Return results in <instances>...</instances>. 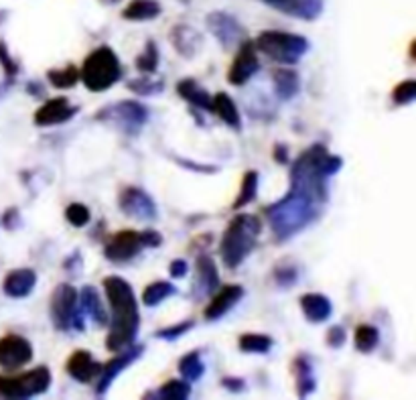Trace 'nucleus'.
<instances>
[{
    "instance_id": "1",
    "label": "nucleus",
    "mask_w": 416,
    "mask_h": 400,
    "mask_svg": "<svg viewBox=\"0 0 416 400\" xmlns=\"http://www.w3.org/2000/svg\"><path fill=\"white\" fill-rule=\"evenodd\" d=\"M102 285L110 305V331L106 337V348L116 354L137 341L140 328L139 301L132 285L118 274L106 277Z\"/></svg>"
},
{
    "instance_id": "2",
    "label": "nucleus",
    "mask_w": 416,
    "mask_h": 400,
    "mask_svg": "<svg viewBox=\"0 0 416 400\" xmlns=\"http://www.w3.org/2000/svg\"><path fill=\"white\" fill-rule=\"evenodd\" d=\"M341 167V157L329 154L323 145L309 146L290 165V189L323 206L329 199V179L339 173Z\"/></svg>"
},
{
    "instance_id": "3",
    "label": "nucleus",
    "mask_w": 416,
    "mask_h": 400,
    "mask_svg": "<svg viewBox=\"0 0 416 400\" xmlns=\"http://www.w3.org/2000/svg\"><path fill=\"white\" fill-rule=\"evenodd\" d=\"M270 230L278 242L290 240L305 228H309L321 214V203L313 201L311 197L288 189V193L278 199L277 203L268 206L264 210Z\"/></svg>"
},
{
    "instance_id": "4",
    "label": "nucleus",
    "mask_w": 416,
    "mask_h": 400,
    "mask_svg": "<svg viewBox=\"0 0 416 400\" xmlns=\"http://www.w3.org/2000/svg\"><path fill=\"white\" fill-rule=\"evenodd\" d=\"M262 232V223L256 216L250 214H238L232 219L221 236L219 254L226 268L236 270L248 256L254 252L258 238Z\"/></svg>"
},
{
    "instance_id": "5",
    "label": "nucleus",
    "mask_w": 416,
    "mask_h": 400,
    "mask_svg": "<svg viewBox=\"0 0 416 400\" xmlns=\"http://www.w3.org/2000/svg\"><path fill=\"white\" fill-rule=\"evenodd\" d=\"M120 77H122L120 59L108 45L94 49L83 59V66L79 70V79L83 81V86L96 94L110 90L114 83L120 81Z\"/></svg>"
},
{
    "instance_id": "6",
    "label": "nucleus",
    "mask_w": 416,
    "mask_h": 400,
    "mask_svg": "<svg viewBox=\"0 0 416 400\" xmlns=\"http://www.w3.org/2000/svg\"><path fill=\"white\" fill-rule=\"evenodd\" d=\"M254 43L258 51H262L280 66L299 63L301 57L307 55V51L311 49V43L307 37L284 33V31H262Z\"/></svg>"
},
{
    "instance_id": "7",
    "label": "nucleus",
    "mask_w": 416,
    "mask_h": 400,
    "mask_svg": "<svg viewBox=\"0 0 416 400\" xmlns=\"http://www.w3.org/2000/svg\"><path fill=\"white\" fill-rule=\"evenodd\" d=\"M49 386H51V370L47 366H37L33 370L17 376L0 374V399H33L47 392Z\"/></svg>"
},
{
    "instance_id": "8",
    "label": "nucleus",
    "mask_w": 416,
    "mask_h": 400,
    "mask_svg": "<svg viewBox=\"0 0 416 400\" xmlns=\"http://www.w3.org/2000/svg\"><path fill=\"white\" fill-rule=\"evenodd\" d=\"M96 120H104L126 134H139V130L148 120V108L137 100H126L100 110L96 114Z\"/></svg>"
},
{
    "instance_id": "9",
    "label": "nucleus",
    "mask_w": 416,
    "mask_h": 400,
    "mask_svg": "<svg viewBox=\"0 0 416 400\" xmlns=\"http://www.w3.org/2000/svg\"><path fill=\"white\" fill-rule=\"evenodd\" d=\"M77 309V291L70 283H61L53 289L49 301V317L57 331H70L73 313Z\"/></svg>"
},
{
    "instance_id": "10",
    "label": "nucleus",
    "mask_w": 416,
    "mask_h": 400,
    "mask_svg": "<svg viewBox=\"0 0 416 400\" xmlns=\"http://www.w3.org/2000/svg\"><path fill=\"white\" fill-rule=\"evenodd\" d=\"M118 208L124 216L132 219H140V221H152L159 216L157 203L152 201V197L140 189V187H124L118 195Z\"/></svg>"
},
{
    "instance_id": "11",
    "label": "nucleus",
    "mask_w": 416,
    "mask_h": 400,
    "mask_svg": "<svg viewBox=\"0 0 416 400\" xmlns=\"http://www.w3.org/2000/svg\"><path fill=\"white\" fill-rule=\"evenodd\" d=\"M142 354H144V346L132 343V346L120 350V354L116 358L108 360V364H102V372H100V376L96 380V394L104 397L106 392L110 390V386L114 384V380L120 376V372H124L128 366H132L137 360H140Z\"/></svg>"
},
{
    "instance_id": "12",
    "label": "nucleus",
    "mask_w": 416,
    "mask_h": 400,
    "mask_svg": "<svg viewBox=\"0 0 416 400\" xmlns=\"http://www.w3.org/2000/svg\"><path fill=\"white\" fill-rule=\"evenodd\" d=\"M33 360V346L27 337L8 333L0 337V368L2 370H19Z\"/></svg>"
},
{
    "instance_id": "13",
    "label": "nucleus",
    "mask_w": 416,
    "mask_h": 400,
    "mask_svg": "<svg viewBox=\"0 0 416 400\" xmlns=\"http://www.w3.org/2000/svg\"><path fill=\"white\" fill-rule=\"evenodd\" d=\"M142 248H144V244H142L140 232L122 230V232L114 234L106 242L104 256L110 262H114V264H122V262H128V260L137 258Z\"/></svg>"
},
{
    "instance_id": "14",
    "label": "nucleus",
    "mask_w": 416,
    "mask_h": 400,
    "mask_svg": "<svg viewBox=\"0 0 416 400\" xmlns=\"http://www.w3.org/2000/svg\"><path fill=\"white\" fill-rule=\"evenodd\" d=\"M260 70V61L256 55V43L252 39H244L238 47V55L232 61V68L228 72V81L232 86H244L248 83Z\"/></svg>"
},
{
    "instance_id": "15",
    "label": "nucleus",
    "mask_w": 416,
    "mask_h": 400,
    "mask_svg": "<svg viewBox=\"0 0 416 400\" xmlns=\"http://www.w3.org/2000/svg\"><path fill=\"white\" fill-rule=\"evenodd\" d=\"M208 29L211 35L217 39V43L232 51L244 35V29L240 27V23L228 14V12H221V10H213L208 14Z\"/></svg>"
},
{
    "instance_id": "16",
    "label": "nucleus",
    "mask_w": 416,
    "mask_h": 400,
    "mask_svg": "<svg viewBox=\"0 0 416 400\" xmlns=\"http://www.w3.org/2000/svg\"><path fill=\"white\" fill-rule=\"evenodd\" d=\"M242 285H219V289L213 292V299L209 301V305L204 311L206 321H217L224 315H228L240 301L244 299Z\"/></svg>"
},
{
    "instance_id": "17",
    "label": "nucleus",
    "mask_w": 416,
    "mask_h": 400,
    "mask_svg": "<svg viewBox=\"0 0 416 400\" xmlns=\"http://www.w3.org/2000/svg\"><path fill=\"white\" fill-rule=\"evenodd\" d=\"M77 114V106H71L68 98H51L47 100L41 108L35 112V126L39 128H49V126H57L71 120Z\"/></svg>"
},
{
    "instance_id": "18",
    "label": "nucleus",
    "mask_w": 416,
    "mask_h": 400,
    "mask_svg": "<svg viewBox=\"0 0 416 400\" xmlns=\"http://www.w3.org/2000/svg\"><path fill=\"white\" fill-rule=\"evenodd\" d=\"M66 370L71 378L79 384H92L98 380L100 372H102V364L94 360V356L88 350H75L70 356Z\"/></svg>"
},
{
    "instance_id": "19",
    "label": "nucleus",
    "mask_w": 416,
    "mask_h": 400,
    "mask_svg": "<svg viewBox=\"0 0 416 400\" xmlns=\"http://www.w3.org/2000/svg\"><path fill=\"white\" fill-rule=\"evenodd\" d=\"M37 285V272L33 268H14L4 274L2 291L10 299H25L29 297Z\"/></svg>"
},
{
    "instance_id": "20",
    "label": "nucleus",
    "mask_w": 416,
    "mask_h": 400,
    "mask_svg": "<svg viewBox=\"0 0 416 400\" xmlns=\"http://www.w3.org/2000/svg\"><path fill=\"white\" fill-rule=\"evenodd\" d=\"M262 2L288 17L303 21H315L323 12V0H262Z\"/></svg>"
},
{
    "instance_id": "21",
    "label": "nucleus",
    "mask_w": 416,
    "mask_h": 400,
    "mask_svg": "<svg viewBox=\"0 0 416 400\" xmlns=\"http://www.w3.org/2000/svg\"><path fill=\"white\" fill-rule=\"evenodd\" d=\"M77 303H79L83 315L88 319H92L98 328H106L108 326V311H106L102 297H100V292H98L96 287L86 285L81 291L77 292Z\"/></svg>"
},
{
    "instance_id": "22",
    "label": "nucleus",
    "mask_w": 416,
    "mask_h": 400,
    "mask_svg": "<svg viewBox=\"0 0 416 400\" xmlns=\"http://www.w3.org/2000/svg\"><path fill=\"white\" fill-rule=\"evenodd\" d=\"M299 305H301V311L307 317V321L315 323V326L325 323L331 317V313H333L331 301L325 294H321V292H307V294H303L299 299Z\"/></svg>"
},
{
    "instance_id": "23",
    "label": "nucleus",
    "mask_w": 416,
    "mask_h": 400,
    "mask_svg": "<svg viewBox=\"0 0 416 400\" xmlns=\"http://www.w3.org/2000/svg\"><path fill=\"white\" fill-rule=\"evenodd\" d=\"M219 289V272L215 262L209 256L201 254L197 258V281H195V292L197 297H208Z\"/></svg>"
},
{
    "instance_id": "24",
    "label": "nucleus",
    "mask_w": 416,
    "mask_h": 400,
    "mask_svg": "<svg viewBox=\"0 0 416 400\" xmlns=\"http://www.w3.org/2000/svg\"><path fill=\"white\" fill-rule=\"evenodd\" d=\"M177 94L191 106L199 110H206V112H211L213 108V98L209 96V92L206 88H201L195 79H181L177 83Z\"/></svg>"
},
{
    "instance_id": "25",
    "label": "nucleus",
    "mask_w": 416,
    "mask_h": 400,
    "mask_svg": "<svg viewBox=\"0 0 416 400\" xmlns=\"http://www.w3.org/2000/svg\"><path fill=\"white\" fill-rule=\"evenodd\" d=\"M211 112H215V116H217L224 124H228L232 130H236V132L242 130L240 112H238V106H236V102L232 100L230 94H226V92L215 94V96H213V108H211Z\"/></svg>"
},
{
    "instance_id": "26",
    "label": "nucleus",
    "mask_w": 416,
    "mask_h": 400,
    "mask_svg": "<svg viewBox=\"0 0 416 400\" xmlns=\"http://www.w3.org/2000/svg\"><path fill=\"white\" fill-rule=\"evenodd\" d=\"M293 374H295V382H297V394L299 399H307L309 394L315 392L317 388V378H315V370L309 362L307 356H299L293 364Z\"/></svg>"
},
{
    "instance_id": "27",
    "label": "nucleus",
    "mask_w": 416,
    "mask_h": 400,
    "mask_svg": "<svg viewBox=\"0 0 416 400\" xmlns=\"http://www.w3.org/2000/svg\"><path fill=\"white\" fill-rule=\"evenodd\" d=\"M273 79H275V94L278 96V100H282V102L293 100L301 92V77L290 68L277 70L273 73Z\"/></svg>"
},
{
    "instance_id": "28",
    "label": "nucleus",
    "mask_w": 416,
    "mask_h": 400,
    "mask_svg": "<svg viewBox=\"0 0 416 400\" xmlns=\"http://www.w3.org/2000/svg\"><path fill=\"white\" fill-rule=\"evenodd\" d=\"M171 43L175 45V49L179 51V55L193 57L201 47V35L195 29L187 27V25H179L171 31Z\"/></svg>"
},
{
    "instance_id": "29",
    "label": "nucleus",
    "mask_w": 416,
    "mask_h": 400,
    "mask_svg": "<svg viewBox=\"0 0 416 400\" xmlns=\"http://www.w3.org/2000/svg\"><path fill=\"white\" fill-rule=\"evenodd\" d=\"M163 12V6L159 0H132L124 10H122V19L140 23V21H152Z\"/></svg>"
},
{
    "instance_id": "30",
    "label": "nucleus",
    "mask_w": 416,
    "mask_h": 400,
    "mask_svg": "<svg viewBox=\"0 0 416 400\" xmlns=\"http://www.w3.org/2000/svg\"><path fill=\"white\" fill-rule=\"evenodd\" d=\"M191 397V382L187 380H167L155 394H144V399L185 400Z\"/></svg>"
},
{
    "instance_id": "31",
    "label": "nucleus",
    "mask_w": 416,
    "mask_h": 400,
    "mask_svg": "<svg viewBox=\"0 0 416 400\" xmlns=\"http://www.w3.org/2000/svg\"><path fill=\"white\" fill-rule=\"evenodd\" d=\"M177 294V287L169 281H155L150 283L144 291H142V303L146 307H157L163 301H167L169 297Z\"/></svg>"
},
{
    "instance_id": "32",
    "label": "nucleus",
    "mask_w": 416,
    "mask_h": 400,
    "mask_svg": "<svg viewBox=\"0 0 416 400\" xmlns=\"http://www.w3.org/2000/svg\"><path fill=\"white\" fill-rule=\"evenodd\" d=\"M353 343H355L357 352L372 354L378 348V343H380V331H378L376 326L361 323V326H357L355 333H353Z\"/></svg>"
},
{
    "instance_id": "33",
    "label": "nucleus",
    "mask_w": 416,
    "mask_h": 400,
    "mask_svg": "<svg viewBox=\"0 0 416 400\" xmlns=\"http://www.w3.org/2000/svg\"><path fill=\"white\" fill-rule=\"evenodd\" d=\"M206 372V364L201 360V354L195 350V352H189L181 358L179 362V374L183 376V380L187 382H197Z\"/></svg>"
},
{
    "instance_id": "34",
    "label": "nucleus",
    "mask_w": 416,
    "mask_h": 400,
    "mask_svg": "<svg viewBox=\"0 0 416 400\" xmlns=\"http://www.w3.org/2000/svg\"><path fill=\"white\" fill-rule=\"evenodd\" d=\"M238 348L244 354H268L273 350V337L262 333H244L238 339Z\"/></svg>"
},
{
    "instance_id": "35",
    "label": "nucleus",
    "mask_w": 416,
    "mask_h": 400,
    "mask_svg": "<svg viewBox=\"0 0 416 400\" xmlns=\"http://www.w3.org/2000/svg\"><path fill=\"white\" fill-rule=\"evenodd\" d=\"M258 179H260L258 171H246L242 179V189H240L232 210L238 212V210H242V208H246L248 203H252L256 199V195H258Z\"/></svg>"
},
{
    "instance_id": "36",
    "label": "nucleus",
    "mask_w": 416,
    "mask_h": 400,
    "mask_svg": "<svg viewBox=\"0 0 416 400\" xmlns=\"http://www.w3.org/2000/svg\"><path fill=\"white\" fill-rule=\"evenodd\" d=\"M126 88H128L130 92H135L137 96L146 98V96H157V94H161V92L165 90V83H163L161 79H155V77H150L148 73H144L139 79H130V81L126 83Z\"/></svg>"
},
{
    "instance_id": "37",
    "label": "nucleus",
    "mask_w": 416,
    "mask_h": 400,
    "mask_svg": "<svg viewBox=\"0 0 416 400\" xmlns=\"http://www.w3.org/2000/svg\"><path fill=\"white\" fill-rule=\"evenodd\" d=\"M159 59H161V55H159L157 43H155V41H146L144 51L137 57L135 66H137L139 72L152 75V73H157V70H159Z\"/></svg>"
},
{
    "instance_id": "38",
    "label": "nucleus",
    "mask_w": 416,
    "mask_h": 400,
    "mask_svg": "<svg viewBox=\"0 0 416 400\" xmlns=\"http://www.w3.org/2000/svg\"><path fill=\"white\" fill-rule=\"evenodd\" d=\"M47 79L53 88H59V90H70L73 88L77 81H79V70L70 63L68 68L63 70H49L47 72Z\"/></svg>"
},
{
    "instance_id": "39",
    "label": "nucleus",
    "mask_w": 416,
    "mask_h": 400,
    "mask_svg": "<svg viewBox=\"0 0 416 400\" xmlns=\"http://www.w3.org/2000/svg\"><path fill=\"white\" fill-rule=\"evenodd\" d=\"M416 98V81L415 79H404L392 90V100L396 106H408Z\"/></svg>"
},
{
    "instance_id": "40",
    "label": "nucleus",
    "mask_w": 416,
    "mask_h": 400,
    "mask_svg": "<svg viewBox=\"0 0 416 400\" xmlns=\"http://www.w3.org/2000/svg\"><path fill=\"white\" fill-rule=\"evenodd\" d=\"M66 219L70 221L73 228H86L92 219V214L88 210V206L83 203H70L68 210H66Z\"/></svg>"
},
{
    "instance_id": "41",
    "label": "nucleus",
    "mask_w": 416,
    "mask_h": 400,
    "mask_svg": "<svg viewBox=\"0 0 416 400\" xmlns=\"http://www.w3.org/2000/svg\"><path fill=\"white\" fill-rule=\"evenodd\" d=\"M297 279H299V270L290 264H282L275 268V283H277L280 289H290L297 285Z\"/></svg>"
},
{
    "instance_id": "42",
    "label": "nucleus",
    "mask_w": 416,
    "mask_h": 400,
    "mask_svg": "<svg viewBox=\"0 0 416 400\" xmlns=\"http://www.w3.org/2000/svg\"><path fill=\"white\" fill-rule=\"evenodd\" d=\"M193 326H195L193 321H183V323H179V326H171V328H165V329H161V331H155V337L165 339V341H175V339H179L181 335H185L187 331H191Z\"/></svg>"
},
{
    "instance_id": "43",
    "label": "nucleus",
    "mask_w": 416,
    "mask_h": 400,
    "mask_svg": "<svg viewBox=\"0 0 416 400\" xmlns=\"http://www.w3.org/2000/svg\"><path fill=\"white\" fill-rule=\"evenodd\" d=\"M346 341H347V331L346 328H341V326H333V328H329L327 335H325V343H327L331 350H339V348H344Z\"/></svg>"
},
{
    "instance_id": "44",
    "label": "nucleus",
    "mask_w": 416,
    "mask_h": 400,
    "mask_svg": "<svg viewBox=\"0 0 416 400\" xmlns=\"http://www.w3.org/2000/svg\"><path fill=\"white\" fill-rule=\"evenodd\" d=\"M0 63H2V70H4L8 79H12V77L19 73V66H17V61L10 57V53H8L4 41H0Z\"/></svg>"
},
{
    "instance_id": "45",
    "label": "nucleus",
    "mask_w": 416,
    "mask_h": 400,
    "mask_svg": "<svg viewBox=\"0 0 416 400\" xmlns=\"http://www.w3.org/2000/svg\"><path fill=\"white\" fill-rule=\"evenodd\" d=\"M140 236H142L144 248H159V246H163V234L157 232V230H142Z\"/></svg>"
},
{
    "instance_id": "46",
    "label": "nucleus",
    "mask_w": 416,
    "mask_h": 400,
    "mask_svg": "<svg viewBox=\"0 0 416 400\" xmlns=\"http://www.w3.org/2000/svg\"><path fill=\"white\" fill-rule=\"evenodd\" d=\"M221 386H224L228 392H232V394H238V392H244V390H246V382H244L242 378H236V376L224 378V380H221Z\"/></svg>"
},
{
    "instance_id": "47",
    "label": "nucleus",
    "mask_w": 416,
    "mask_h": 400,
    "mask_svg": "<svg viewBox=\"0 0 416 400\" xmlns=\"http://www.w3.org/2000/svg\"><path fill=\"white\" fill-rule=\"evenodd\" d=\"M181 167L185 169H191V171H197V173H217L219 169L217 167H208V165H199V163H193V161H187V159H175Z\"/></svg>"
},
{
    "instance_id": "48",
    "label": "nucleus",
    "mask_w": 416,
    "mask_h": 400,
    "mask_svg": "<svg viewBox=\"0 0 416 400\" xmlns=\"http://www.w3.org/2000/svg\"><path fill=\"white\" fill-rule=\"evenodd\" d=\"M2 223H4L6 230H17V228L21 226V214H19V210H17V208L6 210V212H4V218H2Z\"/></svg>"
},
{
    "instance_id": "49",
    "label": "nucleus",
    "mask_w": 416,
    "mask_h": 400,
    "mask_svg": "<svg viewBox=\"0 0 416 400\" xmlns=\"http://www.w3.org/2000/svg\"><path fill=\"white\" fill-rule=\"evenodd\" d=\"M169 272H171V277L173 279H183V277H187V272H189V266H187V262L185 260H181V258H177L171 262V266H169Z\"/></svg>"
},
{
    "instance_id": "50",
    "label": "nucleus",
    "mask_w": 416,
    "mask_h": 400,
    "mask_svg": "<svg viewBox=\"0 0 416 400\" xmlns=\"http://www.w3.org/2000/svg\"><path fill=\"white\" fill-rule=\"evenodd\" d=\"M273 157H275V161H277L278 165H286V163H288V150H286V146L284 145L275 146Z\"/></svg>"
},
{
    "instance_id": "51",
    "label": "nucleus",
    "mask_w": 416,
    "mask_h": 400,
    "mask_svg": "<svg viewBox=\"0 0 416 400\" xmlns=\"http://www.w3.org/2000/svg\"><path fill=\"white\" fill-rule=\"evenodd\" d=\"M102 2H108V4H116V2H120V0H102Z\"/></svg>"
}]
</instances>
